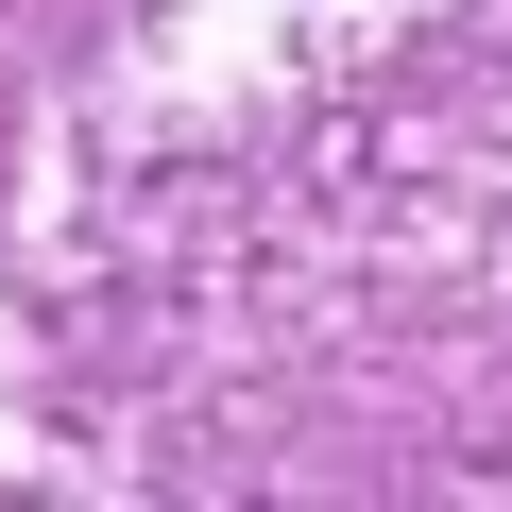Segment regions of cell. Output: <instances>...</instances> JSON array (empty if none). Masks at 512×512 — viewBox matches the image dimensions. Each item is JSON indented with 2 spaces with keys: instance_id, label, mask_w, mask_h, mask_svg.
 Returning a JSON list of instances; mask_svg holds the SVG:
<instances>
[]
</instances>
